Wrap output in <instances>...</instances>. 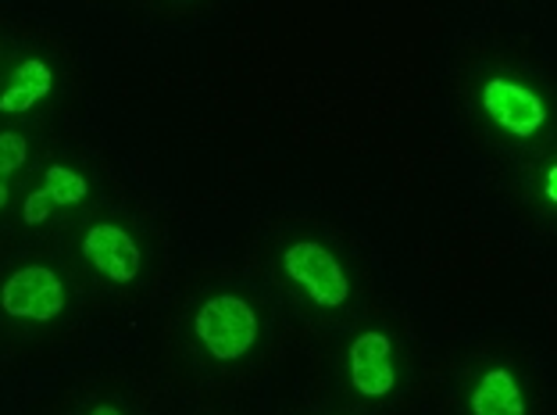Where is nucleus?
<instances>
[{
	"label": "nucleus",
	"mask_w": 557,
	"mask_h": 415,
	"mask_svg": "<svg viewBox=\"0 0 557 415\" xmlns=\"http://www.w3.org/2000/svg\"><path fill=\"white\" fill-rule=\"evenodd\" d=\"M547 194H550V200H557V169L550 166V175H547Z\"/></svg>",
	"instance_id": "nucleus-12"
},
{
	"label": "nucleus",
	"mask_w": 557,
	"mask_h": 415,
	"mask_svg": "<svg viewBox=\"0 0 557 415\" xmlns=\"http://www.w3.org/2000/svg\"><path fill=\"white\" fill-rule=\"evenodd\" d=\"M47 197L54 200V205H79V200L86 197V180L79 172H72L65 166H50L47 169V183H44Z\"/></svg>",
	"instance_id": "nucleus-9"
},
{
	"label": "nucleus",
	"mask_w": 557,
	"mask_h": 415,
	"mask_svg": "<svg viewBox=\"0 0 557 415\" xmlns=\"http://www.w3.org/2000/svg\"><path fill=\"white\" fill-rule=\"evenodd\" d=\"M50 205H54V200L47 197V191H36V194H29V200H25V222L29 225H36V222H44L47 216H50Z\"/></svg>",
	"instance_id": "nucleus-11"
},
{
	"label": "nucleus",
	"mask_w": 557,
	"mask_h": 415,
	"mask_svg": "<svg viewBox=\"0 0 557 415\" xmlns=\"http://www.w3.org/2000/svg\"><path fill=\"white\" fill-rule=\"evenodd\" d=\"M350 380L361 394L379 398L394 387V358L383 333H361L350 347Z\"/></svg>",
	"instance_id": "nucleus-6"
},
{
	"label": "nucleus",
	"mask_w": 557,
	"mask_h": 415,
	"mask_svg": "<svg viewBox=\"0 0 557 415\" xmlns=\"http://www.w3.org/2000/svg\"><path fill=\"white\" fill-rule=\"evenodd\" d=\"M25 166V136L0 133V175H11Z\"/></svg>",
	"instance_id": "nucleus-10"
},
{
	"label": "nucleus",
	"mask_w": 557,
	"mask_h": 415,
	"mask_svg": "<svg viewBox=\"0 0 557 415\" xmlns=\"http://www.w3.org/2000/svg\"><path fill=\"white\" fill-rule=\"evenodd\" d=\"M197 337L208 344L214 358H239L255 344L258 319L247 301L211 297L208 305L197 312Z\"/></svg>",
	"instance_id": "nucleus-1"
},
{
	"label": "nucleus",
	"mask_w": 557,
	"mask_h": 415,
	"mask_svg": "<svg viewBox=\"0 0 557 415\" xmlns=\"http://www.w3.org/2000/svg\"><path fill=\"white\" fill-rule=\"evenodd\" d=\"M286 269L304 286V291H308L325 308L344 305L347 294H350V283H347L344 269H339V261L329 255L325 247L311 244V241L294 244L286 251Z\"/></svg>",
	"instance_id": "nucleus-3"
},
{
	"label": "nucleus",
	"mask_w": 557,
	"mask_h": 415,
	"mask_svg": "<svg viewBox=\"0 0 557 415\" xmlns=\"http://www.w3.org/2000/svg\"><path fill=\"white\" fill-rule=\"evenodd\" d=\"M483 105L493 115V122H500L504 130L515 136H533L543 122H547V108L543 100L525 90V86L508 83V80H490L483 90Z\"/></svg>",
	"instance_id": "nucleus-4"
},
{
	"label": "nucleus",
	"mask_w": 557,
	"mask_h": 415,
	"mask_svg": "<svg viewBox=\"0 0 557 415\" xmlns=\"http://www.w3.org/2000/svg\"><path fill=\"white\" fill-rule=\"evenodd\" d=\"M50 86H54V75L44 65V61H22L11 75V86L0 97V111H8V115H18V111H29L36 100H44L50 94Z\"/></svg>",
	"instance_id": "nucleus-7"
},
{
	"label": "nucleus",
	"mask_w": 557,
	"mask_h": 415,
	"mask_svg": "<svg viewBox=\"0 0 557 415\" xmlns=\"http://www.w3.org/2000/svg\"><path fill=\"white\" fill-rule=\"evenodd\" d=\"M4 312L15 319L50 322L65 308V286L50 269L44 266H25L4 283Z\"/></svg>",
	"instance_id": "nucleus-2"
},
{
	"label": "nucleus",
	"mask_w": 557,
	"mask_h": 415,
	"mask_svg": "<svg viewBox=\"0 0 557 415\" xmlns=\"http://www.w3.org/2000/svg\"><path fill=\"white\" fill-rule=\"evenodd\" d=\"M4 205H8V186L0 183V208H4Z\"/></svg>",
	"instance_id": "nucleus-14"
},
{
	"label": "nucleus",
	"mask_w": 557,
	"mask_h": 415,
	"mask_svg": "<svg viewBox=\"0 0 557 415\" xmlns=\"http://www.w3.org/2000/svg\"><path fill=\"white\" fill-rule=\"evenodd\" d=\"M472 408L475 415H525L522 391H518L508 369H493L483 376V383L472 394Z\"/></svg>",
	"instance_id": "nucleus-8"
},
{
	"label": "nucleus",
	"mask_w": 557,
	"mask_h": 415,
	"mask_svg": "<svg viewBox=\"0 0 557 415\" xmlns=\"http://www.w3.org/2000/svg\"><path fill=\"white\" fill-rule=\"evenodd\" d=\"M83 255L94 261L97 272H104L108 280L129 283L139 272V247L133 244L129 233H122L119 225H94L83 241Z\"/></svg>",
	"instance_id": "nucleus-5"
},
{
	"label": "nucleus",
	"mask_w": 557,
	"mask_h": 415,
	"mask_svg": "<svg viewBox=\"0 0 557 415\" xmlns=\"http://www.w3.org/2000/svg\"><path fill=\"white\" fill-rule=\"evenodd\" d=\"M94 415H122V412H119V408H108V405H104V408H94Z\"/></svg>",
	"instance_id": "nucleus-13"
}]
</instances>
